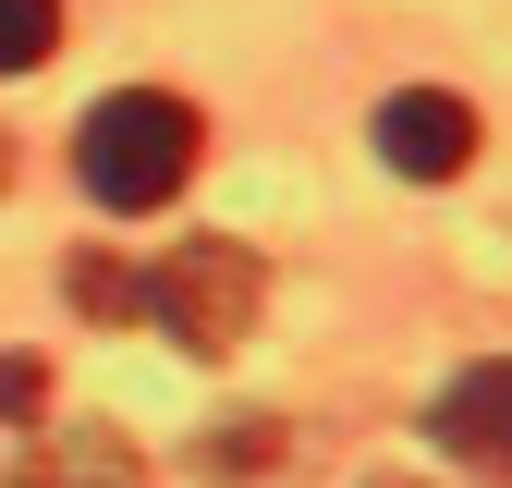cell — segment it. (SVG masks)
I'll return each instance as SVG.
<instances>
[{
  "label": "cell",
  "mask_w": 512,
  "mask_h": 488,
  "mask_svg": "<svg viewBox=\"0 0 512 488\" xmlns=\"http://www.w3.org/2000/svg\"><path fill=\"white\" fill-rule=\"evenodd\" d=\"M61 49V0H0V74H37Z\"/></svg>",
  "instance_id": "obj_6"
},
{
  "label": "cell",
  "mask_w": 512,
  "mask_h": 488,
  "mask_svg": "<svg viewBox=\"0 0 512 488\" xmlns=\"http://www.w3.org/2000/svg\"><path fill=\"white\" fill-rule=\"evenodd\" d=\"M25 488H135V452L110 427H61V440L25 452Z\"/></svg>",
  "instance_id": "obj_5"
},
{
  "label": "cell",
  "mask_w": 512,
  "mask_h": 488,
  "mask_svg": "<svg viewBox=\"0 0 512 488\" xmlns=\"http://www.w3.org/2000/svg\"><path fill=\"white\" fill-rule=\"evenodd\" d=\"M74 305H98V318H122V305H135V281H122V269H98V257H86V269H74Z\"/></svg>",
  "instance_id": "obj_8"
},
{
  "label": "cell",
  "mask_w": 512,
  "mask_h": 488,
  "mask_svg": "<svg viewBox=\"0 0 512 488\" xmlns=\"http://www.w3.org/2000/svg\"><path fill=\"white\" fill-rule=\"evenodd\" d=\"M378 159H391L403 183H452V171H476V110H464L452 86L378 98Z\"/></svg>",
  "instance_id": "obj_3"
},
{
  "label": "cell",
  "mask_w": 512,
  "mask_h": 488,
  "mask_svg": "<svg viewBox=\"0 0 512 488\" xmlns=\"http://www.w3.org/2000/svg\"><path fill=\"white\" fill-rule=\"evenodd\" d=\"M196 147H208L196 98H171V86H122V98H98V110H86L74 171H86V196H98V208L147 220V208H171L183 183H196Z\"/></svg>",
  "instance_id": "obj_1"
},
{
  "label": "cell",
  "mask_w": 512,
  "mask_h": 488,
  "mask_svg": "<svg viewBox=\"0 0 512 488\" xmlns=\"http://www.w3.org/2000/svg\"><path fill=\"white\" fill-rule=\"evenodd\" d=\"M256 305H269V269H256V244H232V232H196V244H171L147 269V318L183 354H232L256 330Z\"/></svg>",
  "instance_id": "obj_2"
},
{
  "label": "cell",
  "mask_w": 512,
  "mask_h": 488,
  "mask_svg": "<svg viewBox=\"0 0 512 488\" xmlns=\"http://www.w3.org/2000/svg\"><path fill=\"white\" fill-rule=\"evenodd\" d=\"M378 488H403V476H378Z\"/></svg>",
  "instance_id": "obj_10"
},
{
  "label": "cell",
  "mask_w": 512,
  "mask_h": 488,
  "mask_svg": "<svg viewBox=\"0 0 512 488\" xmlns=\"http://www.w3.org/2000/svg\"><path fill=\"white\" fill-rule=\"evenodd\" d=\"M281 452H293V440H281L269 415H244V427H220V464H232V476H256V464L281 476Z\"/></svg>",
  "instance_id": "obj_7"
},
{
  "label": "cell",
  "mask_w": 512,
  "mask_h": 488,
  "mask_svg": "<svg viewBox=\"0 0 512 488\" xmlns=\"http://www.w3.org/2000/svg\"><path fill=\"white\" fill-rule=\"evenodd\" d=\"M37 403H49V379H37V366H25V354H13V366H0V415H13V427H25Z\"/></svg>",
  "instance_id": "obj_9"
},
{
  "label": "cell",
  "mask_w": 512,
  "mask_h": 488,
  "mask_svg": "<svg viewBox=\"0 0 512 488\" xmlns=\"http://www.w3.org/2000/svg\"><path fill=\"white\" fill-rule=\"evenodd\" d=\"M0 171H13V159H0Z\"/></svg>",
  "instance_id": "obj_11"
},
{
  "label": "cell",
  "mask_w": 512,
  "mask_h": 488,
  "mask_svg": "<svg viewBox=\"0 0 512 488\" xmlns=\"http://www.w3.org/2000/svg\"><path fill=\"white\" fill-rule=\"evenodd\" d=\"M439 440H452L464 464H488V476H512V354L464 366V379L439 391Z\"/></svg>",
  "instance_id": "obj_4"
}]
</instances>
